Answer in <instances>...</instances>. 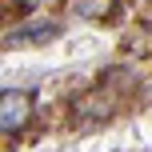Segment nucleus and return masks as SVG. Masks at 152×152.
I'll list each match as a JSON object with an SVG mask.
<instances>
[{"mask_svg": "<svg viewBox=\"0 0 152 152\" xmlns=\"http://www.w3.org/2000/svg\"><path fill=\"white\" fill-rule=\"evenodd\" d=\"M28 112H32L28 92H4V100H0V124H4V132H16L28 120Z\"/></svg>", "mask_w": 152, "mask_h": 152, "instance_id": "obj_1", "label": "nucleus"}, {"mask_svg": "<svg viewBox=\"0 0 152 152\" xmlns=\"http://www.w3.org/2000/svg\"><path fill=\"white\" fill-rule=\"evenodd\" d=\"M60 32V24H52V20H28V24H20V28H12L8 32V44H32V40H48V36H56Z\"/></svg>", "mask_w": 152, "mask_h": 152, "instance_id": "obj_2", "label": "nucleus"}, {"mask_svg": "<svg viewBox=\"0 0 152 152\" xmlns=\"http://www.w3.org/2000/svg\"><path fill=\"white\" fill-rule=\"evenodd\" d=\"M112 0H72V12L76 16H104Z\"/></svg>", "mask_w": 152, "mask_h": 152, "instance_id": "obj_3", "label": "nucleus"}]
</instances>
